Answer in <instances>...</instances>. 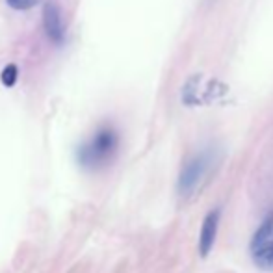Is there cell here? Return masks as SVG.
Segmentation results:
<instances>
[{
	"mask_svg": "<svg viewBox=\"0 0 273 273\" xmlns=\"http://www.w3.org/2000/svg\"><path fill=\"white\" fill-rule=\"evenodd\" d=\"M117 143H119L117 132L114 129H110V127H104V129H100L95 136L91 137L88 143H84L80 147L78 160L88 169L102 167L115 154Z\"/></svg>",
	"mask_w": 273,
	"mask_h": 273,
	"instance_id": "obj_1",
	"label": "cell"
},
{
	"mask_svg": "<svg viewBox=\"0 0 273 273\" xmlns=\"http://www.w3.org/2000/svg\"><path fill=\"white\" fill-rule=\"evenodd\" d=\"M251 255L260 268L264 270L273 268V218H268L257 228L251 240Z\"/></svg>",
	"mask_w": 273,
	"mask_h": 273,
	"instance_id": "obj_2",
	"label": "cell"
},
{
	"mask_svg": "<svg viewBox=\"0 0 273 273\" xmlns=\"http://www.w3.org/2000/svg\"><path fill=\"white\" fill-rule=\"evenodd\" d=\"M206 166H208V160L205 156H195L182 167L181 177H179V193L182 197H188L197 188V184L206 171Z\"/></svg>",
	"mask_w": 273,
	"mask_h": 273,
	"instance_id": "obj_3",
	"label": "cell"
},
{
	"mask_svg": "<svg viewBox=\"0 0 273 273\" xmlns=\"http://www.w3.org/2000/svg\"><path fill=\"white\" fill-rule=\"evenodd\" d=\"M220 208H214L212 212L206 214L203 227H201V236H199V255L206 258L212 251L214 243H216V236H218V227H220Z\"/></svg>",
	"mask_w": 273,
	"mask_h": 273,
	"instance_id": "obj_4",
	"label": "cell"
},
{
	"mask_svg": "<svg viewBox=\"0 0 273 273\" xmlns=\"http://www.w3.org/2000/svg\"><path fill=\"white\" fill-rule=\"evenodd\" d=\"M43 28H45L46 36L52 39L54 43H61L63 36H65V26L61 21L60 8L52 4V2H45L43 6Z\"/></svg>",
	"mask_w": 273,
	"mask_h": 273,
	"instance_id": "obj_5",
	"label": "cell"
},
{
	"mask_svg": "<svg viewBox=\"0 0 273 273\" xmlns=\"http://www.w3.org/2000/svg\"><path fill=\"white\" fill-rule=\"evenodd\" d=\"M199 82H201V78H199L197 75L191 76L190 80L186 82V86L182 88V102L184 104H188V106H191V104H195L197 102V88H199Z\"/></svg>",
	"mask_w": 273,
	"mask_h": 273,
	"instance_id": "obj_6",
	"label": "cell"
},
{
	"mask_svg": "<svg viewBox=\"0 0 273 273\" xmlns=\"http://www.w3.org/2000/svg\"><path fill=\"white\" fill-rule=\"evenodd\" d=\"M17 80H19V67L15 63H8L0 73V82H2L4 88H13Z\"/></svg>",
	"mask_w": 273,
	"mask_h": 273,
	"instance_id": "obj_7",
	"label": "cell"
},
{
	"mask_svg": "<svg viewBox=\"0 0 273 273\" xmlns=\"http://www.w3.org/2000/svg\"><path fill=\"white\" fill-rule=\"evenodd\" d=\"M9 8L17 9V11H26V9L36 8L41 0H6Z\"/></svg>",
	"mask_w": 273,
	"mask_h": 273,
	"instance_id": "obj_8",
	"label": "cell"
}]
</instances>
